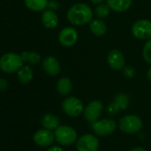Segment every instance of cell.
Here are the masks:
<instances>
[{
    "mask_svg": "<svg viewBox=\"0 0 151 151\" xmlns=\"http://www.w3.org/2000/svg\"><path fill=\"white\" fill-rule=\"evenodd\" d=\"M42 67L45 72L52 76V77H55L58 76L60 72V65L59 60L53 57V56H47L45 57L42 61Z\"/></svg>",
    "mask_w": 151,
    "mask_h": 151,
    "instance_id": "4fadbf2b",
    "label": "cell"
},
{
    "mask_svg": "<svg viewBox=\"0 0 151 151\" xmlns=\"http://www.w3.org/2000/svg\"><path fill=\"white\" fill-rule=\"evenodd\" d=\"M73 89L71 80L68 77L60 78L56 84V90L61 96H68Z\"/></svg>",
    "mask_w": 151,
    "mask_h": 151,
    "instance_id": "ac0fdd59",
    "label": "cell"
},
{
    "mask_svg": "<svg viewBox=\"0 0 151 151\" xmlns=\"http://www.w3.org/2000/svg\"><path fill=\"white\" fill-rule=\"evenodd\" d=\"M103 111V104L99 100L92 101L88 103V105L85 108L83 115L86 121L90 123H93L100 119Z\"/></svg>",
    "mask_w": 151,
    "mask_h": 151,
    "instance_id": "9c48e42d",
    "label": "cell"
},
{
    "mask_svg": "<svg viewBox=\"0 0 151 151\" xmlns=\"http://www.w3.org/2000/svg\"><path fill=\"white\" fill-rule=\"evenodd\" d=\"M98 151H99V150H98Z\"/></svg>",
    "mask_w": 151,
    "mask_h": 151,
    "instance_id": "1f68e13d",
    "label": "cell"
},
{
    "mask_svg": "<svg viewBox=\"0 0 151 151\" xmlns=\"http://www.w3.org/2000/svg\"><path fill=\"white\" fill-rule=\"evenodd\" d=\"M23 64L21 55L14 52H8L0 58V68L5 73L12 74L17 72Z\"/></svg>",
    "mask_w": 151,
    "mask_h": 151,
    "instance_id": "3957f363",
    "label": "cell"
},
{
    "mask_svg": "<svg viewBox=\"0 0 151 151\" xmlns=\"http://www.w3.org/2000/svg\"><path fill=\"white\" fill-rule=\"evenodd\" d=\"M110 7L108 6V4H103V3H101L99 4L96 7H95V10H94V14H95V16L98 18V19H105L107 18L109 14H110Z\"/></svg>",
    "mask_w": 151,
    "mask_h": 151,
    "instance_id": "603a6c76",
    "label": "cell"
},
{
    "mask_svg": "<svg viewBox=\"0 0 151 151\" xmlns=\"http://www.w3.org/2000/svg\"><path fill=\"white\" fill-rule=\"evenodd\" d=\"M123 73H124V76L126 78H133L136 75V70L132 66H124V68H123Z\"/></svg>",
    "mask_w": 151,
    "mask_h": 151,
    "instance_id": "d4e9b609",
    "label": "cell"
},
{
    "mask_svg": "<svg viewBox=\"0 0 151 151\" xmlns=\"http://www.w3.org/2000/svg\"><path fill=\"white\" fill-rule=\"evenodd\" d=\"M142 56L147 63L151 64V38L147 40L146 44L144 45L142 50Z\"/></svg>",
    "mask_w": 151,
    "mask_h": 151,
    "instance_id": "cb8c5ba5",
    "label": "cell"
},
{
    "mask_svg": "<svg viewBox=\"0 0 151 151\" xmlns=\"http://www.w3.org/2000/svg\"><path fill=\"white\" fill-rule=\"evenodd\" d=\"M48 0H24L26 6L34 12L45 11L48 6Z\"/></svg>",
    "mask_w": 151,
    "mask_h": 151,
    "instance_id": "ffe728a7",
    "label": "cell"
},
{
    "mask_svg": "<svg viewBox=\"0 0 151 151\" xmlns=\"http://www.w3.org/2000/svg\"><path fill=\"white\" fill-rule=\"evenodd\" d=\"M42 125L45 129H48L50 131H55L60 125V119L54 114H45L42 118Z\"/></svg>",
    "mask_w": 151,
    "mask_h": 151,
    "instance_id": "d6986e66",
    "label": "cell"
},
{
    "mask_svg": "<svg viewBox=\"0 0 151 151\" xmlns=\"http://www.w3.org/2000/svg\"><path fill=\"white\" fill-rule=\"evenodd\" d=\"M23 62H28L29 64H38L41 60V56L37 52H23L21 54Z\"/></svg>",
    "mask_w": 151,
    "mask_h": 151,
    "instance_id": "7402d4cb",
    "label": "cell"
},
{
    "mask_svg": "<svg viewBox=\"0 0 151 151\" xmlns=\"http://www.w3.org/2000/svg\"><path fill=\"white\" fill-rule=\"evenodd\" d=\"M116 128V123L111 118L99 119L92 123V129L98 136L105 137L112 134Z\"/></svg>",
    "mask_w": 151,
    "mask_h": 151,
    "instance_id": "8992f818",
    "label": "cell"
},
{
    "mask_svg": "<svg viewBox=\"0 0 151 151\" xmlns=\"http://www.w3.org/2000/svg\"><path fill=\"white\" fill-rule=\"evenodd\" d=\"M33 70L29 66H22L17 71V77L20 82L23 84H28L33 79Z\"/></svg>",
    "mask_w": 151,
    "mask_h": 151,
    "instance_id": "44dd1931",
    "label": "cell"
},
{
    "mask_svg": "<svg viewBox=\"0 0 151 151\" xmlns=\"http://www.w3.org/2000/svg\"><path fill=\"white\" fill-rule=\"evenodd\" d=\"M33 140L39 147H49L55 140L54 132L45 128L39 129L34 133Z\"/></svg>",
    "mask_w": 151,
    "mask_h": 151,
    "instance_id": "8fae6325",
    "label": "cell"
},
{
    "mask_svg": "<svg viewBox=\"0 0 151 151\" xmlns=\"http://www.w3.org/2000/svg\"><path fill=\"white\" fill-rule=\"evenodd\" d=\"M63 112L71 117H78L83 114L85 107L80 99L75 96H69L64 99L61 103Z\"/></svg>",
    "mask_w": 151,
    "mask_h": 151,
    "instance_id": "5b68a950",
    "label": "cell"
},
{
    "mask_svg": "<svg viewBox=\"0 0 151 151\" xmlns=\"http://www.w3.org/2000/svg\"><path fill=\"white\" fill-rule=\"evenodd\" d=\"M132 34L139 40H148L151 38V21L139 20L132 26Z\"/></svg>",
    "mask_w": 151,
    "mask_h": 151,
    "instance_id": "ba28073f",
    "label": "cell"
},
{
    "mask_svg": "<svg viewBox=\"0 0 151 151\" xmlns=\"http://www.w3.org/2000/svg\"><path fill=\"white\" fill-rule=\"evenodd\" d=\"M47 8L48 9H51V10H53V11H56L60 8V4L57 0H50L48 2V6H47Z\"/></svg>",
    "mask_w": 151,
    "mask_h": 151,
    "instance_id": "484cf974",
    "label": "cell"
},
{
    "mask_svg": "<svg viewBox=\"0 0 151 151\" xmlns=\"http://www.w3.org/2000/svg\"><path fill=\"white\" fill-rule=\"evenodd\" d=\"M107 61L109 68L113 70H121L125 66L124 53L118 49H112L107 56Z\"/></svg>",
    "mask_w": 151,
    "mask_h": 151,
    "instance_id": "7c38bea8",
    "label": "cell"
},
{
    "mask_svg": "<svg viewBox=\"0 0 151 151\" xmlns=\"http://www.w3.org/2000/svg\"><path fill=\"white\" fill-rule=\"evenodd\" d=\"M90 1L93 3V4H95V5H99L101 3H102L103 1H105V0H90Z\"/></svg>",
    "mask_w": 151,
    "mask_h": 151,
    "instance_id": "4dcf8cb0",
    "label": "cell"
},
{
    "mask_svg": "<svg viewBox=\"0 0 151 151\" xmlns=\"http://www.w3.org/2000/svg\"><path fill=\"white\" fill-rule=\"evenodd\" d=\"M59 42L64 47H71L78 40V32L74 27L63 28L59 34Z\"/></svg>",
    "mask_w": 151,
    "mask_h": 151,
    "instance_id": "30bf717a",
    "label": "cell"
},
{
    "mask_svg": "<svg viewBox=\"0 0 151 151\" xmlns=\"http://www.w3.org/2000/svg\"><path fill=\"white\" fill-rule=\"evenodd\" d=\"M68 22L74 26H83L89 24L93 19V12L89 5L78 3L69 7L67 12Z\"/></svg>",
    "mask_w": 151,
    "mask_h": 151,
    "instance_id": "6da1fadb",
    "label": "cell"
},
{
    "mask_svg": "<svg viewBox=\"0 0 151 151\" xmlns=\"http://www.w3.org/2000/svg\"><path fill=\"white\" fill-rule=\"evenodd\" d=\"M129 104V98L124 93H118L112 103L108 108V111L109 114L114 115L118 112L119 109H125Z\"/></svg>",
    "mask_w": 151,
    "mask_h": 151,
    "instance_id": "5bb4252c",
    "label": "cell"
},
{
    "mask_svg": "<svg viewBox=\"0 0 151 151\" xmlns=\"http://www.w3.org/2000/svg\"><path fill=\"white\" fill-rule=\"evenodd\" d=\"M118 127L124 133L134 134L141 131L143 122L141 118L136 115H126L119 120Z\"/></svg>",
    "mask_w": 151,
    "mask_h": 151,
    "instance_id": "277c9868",
    "label": "cell"
},
{
    "mask_svg": "<svg viewBox=\"0 0 151 151\" xmlns=\"http://www.w3.org/2000/svg\"><path fill=\"white\" fill-rule=\"evenodd\" d=\"M130 151H146V149L143 148V147H136L132 148Z\"/></svg>",
    "mask_w": 151,
    "mask_h": 151,
    "instance_id": "f1b7e54d",
    "label": "cell"
},
{
    "mask_svg": "<svg viewBox=\"0 0 151 151\" xmlns=\"http://www.w3.org/2000/svg\"><path fill=\"white\" fill-rule=\"evenodd\" d=\"M100 147L99 139L92 134L86 133L79 137L76 144L77 151H98Z\"/></svg>",
    "mask_w": 151,
    "mask_h": 151,
    "instance_id": "52a82bcc",
    "label": "cell"
},
{
    "mask_svg": "<svg viewBox=\"0 0 151 151\" xmlns=\"http://www.w3.org/2000/svg\"><path fill=\"white\" fill-rule=\"evenodd\" d=\"M147 79L151 82V67L147 69Z\"/></svg>",
    "mask_w": 151,
    "mask_h": 151,
    "instance_id": "f546056e",
    "label": "cell"
},
{
    "mask_svg": "<svg viewBox=\"0 0 151 151\" xmlns=\"http://www.w3.org/2000/svg\"><path fill=\"white\" fill-rule=\"evenodd\" d=\"M89 29L92 34L96 37H103L107 31L108 27L107 24L101 19H93V21L89 23Z\"/></svg>",
    "mask_w": 151,
    "mask_h": 151,
    "instance_id": "2e32d148",
    "label": "cell"
},
{
    "mask_svg": "<svg viewBox=\"0 0 151 151\" xmlns=\"http://www.w3.org/2000/svg\"><path fill=\"white\" fill-rule=\"evenodd\" d=\"M46 151H63V148L60 146H52L48 147Z\"/></svg>",
    "mask_w": 151,
    "mask_h": 151,
    "instance_id": "83f0119b",
    "label": "cell"
},
{
    "mask_svg": "<svg viewBox=\"0 0 151 151\" xmlns=\"http://www.w3.org/2000/svg\"><path fill=\"white\" fill-rule=\"evenodd\" d=\"M55 140L61 146H70L77 142L78 132L69 125H59L54 131Z\"/></svg>",
    "mask_w": 151,
    "mask_h": 151,
    "instance_id": "7a4b0ae2",
    "label": "cell"
},
{
    "mask_svg": "<svg viewBox=\"0 0 151 151\" xmlns=\"http://www.w3.org/2000/svg\"><path fill=\"white\" fill-rule=\"evenodd\" d=\"M41 21L43 25L49 29H54L58 26L59 23V18L55 11L51 9H45L43 11V14L41 15Z\"/></svg>",
    "mask_w": 151,
    "mask_h": 151,
    "instance_id": "9a60e30c",
    "label": "cell"
},
{
    "mask_svg": "<svg viewBox=\"0 0 151 151\" xmlns=\"http://www.w3.org/2000/svg\"><path fill=\"white\" fill-rule=\"evenodd\" d=\"M8 87V82L5 79L0 78V91H5Z\"/></svg>",
    "mask_w": 151,
    "mask_h": 151,
    "instance_id": "4316f807",
    "label": "cell"
},
{
    "mask_svg": "<svg viewBox=\"0 0 151 151\" xmlns=\"http://www.w3.org/2000/svg\"><path fill=\"white\" fill-rule=\"evenodd\" d=\"M106 1L110 9L116 13H124L127 11L132 3V0H106Z\"/></svg>",
    "mask_w": 151,
    "mask_h": 151,
    "instance_id": "e0dca14e",
    "label": "cell"
}]
</instances>
